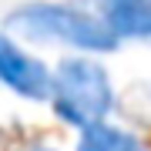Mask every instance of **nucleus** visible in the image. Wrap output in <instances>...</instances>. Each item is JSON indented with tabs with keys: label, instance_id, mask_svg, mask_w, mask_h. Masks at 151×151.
<instances>
[{
	"label": "nucleus",
	"instance_id": "obj_1",
	"mask_svg": "<svg viewBox=\"0 0 151 151\" xmlns=\"http://www.w3.org/2000/svg\"><path fill=\"white\" fill-rule=\"evenodd\" d=\"M4 30L30 44H60L70 47L74 54H111L121 47V40L87 14L84 7L70 4V0H27L17 4L4 17Z\"/></svg>",
	"mask_w": 151,
	"mask_h": 151
},
{
	"label": "nucleus",
	"instance_id": "obj_2",
	"mask_svg": "<svg viewBox=\"0 0 151 151\" xmlns=\"http://www.w3.org/2000/svg\"><path fill=\"white\" fill-rule=\"evenodd\" d=\"M47 101L64 124L84 131L108 121V114L114 111V81L97 57L67 54L50 70Z\"/></svg>",
	"mask_w": 151,
	"mask_h": 151
},
{
	"label": "nucleus",
	"instance_id": "obj_3",
	"mask_svg": "<svg viewBox=\"0 0 151 151\" xmlns=\"http://www.w3.org/2000/svg\"><path fill=\"white\" fill-rule=\"evenodd\" d=\"M0 84L24 101H47L50 94V67L7 30H0Z\"/></svg>",
	"mask_w": 151,
	"mask_h": 151
},
{
	"label": "nucleus",
	"instance_id": "obj_4",
	"mask_svg": "<svg viewBox=\"0 0 151 151\" xmlns=\"http://www.w3.org/2000/svg\"><path fill=\"white\" fill-rule=\"evenodd\" d=\"M84 7L118 40H151V0H70Z\"/></svg>",
	"mask_w": 151,
	"mask_h": 151
},
{
	"label": "nucleus",
	"instance_id": "obj_5",
	"mask_svg": "<svg viewBox=\"0 0 151 151\" xmlns=\"http://www.w3.org/2000/svg\"><path fill=\"white\" fill-rule=\"evenodd\" d=\"M74 151H145V141H141L134 131L121 128V124L101 121V124H94V128L81 131Z\"/></svg>",
	"mask_w": 151,
	"mask_h": 151
},
{
	"label": "nucleus",
	"instance_id": "obj_6",
	"mask_svg": "<svg viewBox=\"0 0 151 151\" xmlns=\"http://www.w3.org/2000/svg\"><path fill=\"white\" fill-rule=\"evenodd\" d=\"M27 151H57V148H47V145H34V148H27Z\"/></svg>",
	"mask_w": 151,
	"mask_h": 151
}]
</instances>
